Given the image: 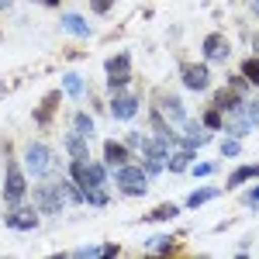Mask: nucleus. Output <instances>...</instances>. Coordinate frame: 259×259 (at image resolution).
I'll use <instances>...</instances> for the list:
<instances>
[{
  "label": "nucleus",
  "instance_id": "obj_1",
  "mask_svg": "<svg viewBox=\"0 0 259 259\" xmlns=\"http://www.w3.org/2000/svg\"><path fill=\"white\" fill-rule=\"evenodd\" d=\"M66 187L62 183H56V180H49V183H38V190H35V207L38 211H45V214H56V211H62V204H66Z\"/></svg>",
  "mask_w": 259,
  "mask_h": 259
},
{
  "label": "nucleus",
  "instance_id": "obj_2",
  "mask_svg": "<svg viewBox=\"0 0 259 259\" xmlns=\"http://www.w3.org/2000/svg\"><path fill=\"white\" fill-rule=\"evenodd\" d=\"M69 177H73V183H76V187H83V190H94V187H104V166H97V162H87V159H73Z\"/></svg>",
  "mask_w": 259,
  "mask_h": 259
},
{
  "label": "nucleus",
  "instance_id": "obj_3",
  "mask_svg": "<svg viewBox=\"0 0 259 259\" xmlns=\"http://www.w3.org/2000/svg\"><path fill=\"white\" fill-rule=\"evenodd\" d=\"M24 162H28V173H35V177H45L49 169H52V152H49V145H41V142H31L28 149H24Z\"/></svg>",
  "mask_w": 259,
  "mask_h": 259
},
{
  "label": "nucleus",
  "instance_id": "obj_4",
  "mask_svg": "<svg viewBox=\"0 0 259 259\" xmlns=\"http://www.w3.org/2000/svg\"><path fill=\"white\" fill-rule=\"evenodd\" d=\"M128 80H132V59H128V52L107 59V87L121 90V87H128Z\"/></svg>",
  "mask_w": 259,
  "mask_h": 259
},
{
  "label": "nucleus",
  "instance_id": "obj_5",
  "mask_svg": "<svg viewBox=\"0 0 259 259\" xmlns=\"http://www.w3.org/2000/svg\"><path fill=\"white\" fill-rule=\"evenodd\" d=\"M121 183V190H124V194H132V197H135V194H145V169H139V166H128V162H124V166H118V177H114Z\"/></svg>",
  "mask_w": 259,
  "mask_h": 259
},
{
  "label": "nucleus",
  "instance_id": "obj_6",
  "mask_svg": "<svg viewBox=\"0 0 259 259\" xmlns=\"http://www.w3.org/2000/svg\"><path fill=\"white\" fill-rule=\"evenodd\" d=\"M24 190H28V183H24V173H21L18 162H7V183H4V197L11 207H18V200L24 197Z\"/></svg>",
  "mask_w": 259,
  "mask_h": 259
},
{
  "label": "nucleus",
  "instance_id": "obj_7",
  "mask_svg": "<svg viewBox=\"0 0 259 259\" xmlns=\"http://www.w3.org/2000/svg\"><path fill=\"white\" fill-rule=\"evenodd\" d=\"M111 114L118 121H128L139 114V97H132V94H114L111 97Z\"/></svg>",
  "mask_w": 259,
  "mask_h": 259
},
{
  "label": "nucleus",
  "instance_id": "obj_8",
  "mask_svg": "<svg viewBox=\"0 0 259 259\" xmlns=\"http://www.w3.org/2000/svg\"><path fill=\"white\" fill-rule=\"evenodd\" d=\"M207 83H211V73H207V66H194V62H187L183 66V87H190V90H207Z\"/></svg>",
  "mask_w": 259,
  "mask_h": 259
},
{
  "label": "nucleus",
  "instance_id": "obj_9",
  "mask_svg": "<svg viewBox=\"0 0 259 259\" xmlns=\"http://www.w3.org/2000/svg\"><path fill=\"white\" fill-rule=\"evenodd\" d=\"M159 114H166L173 124H183V118H187V107H183V100H180V97L166 94V97H159Z\"/></svg>",
  "mask_w": 259,
  "mask_h": 259
},
{
  "label": "nucleus",
  "instance_id": "obj_10",
  "mask_svg": "<svg viewBox=\"0 0 259 259\" xmlns=\"http://www.w3.org/2000/svg\"><path fill=\"white\" fill-rule=\"evenodd\" d=\"M7 225H11V228H18V232H31V228L38 225V214H35V211H28V207H14V211L7 214Z\"/></svg>",
  "mask_w": 259,
  "mask_h": 259
},
{
  "label": "nucleus",
  "instance_id": "obj_11",
  "mask_svg": "<svg viewBox=\"0 0 259 259\" xmlns=\"http://www.w3.org/2000/svg\"><path fill=\"white\" fill-rule=\"evenodd\" d=\"M204 56H207V62H225L228 59V41L221 35H207L204 38Z\"/></svg>",
  "mask_w": 259,
  "mask_h": 259
},
{
  "label": "nucleus",
  "instance_id": "obj_12",
  "mask_svg": "<svg viewBox=\"0 0 259 259\" xmlns=\"http://www.w3.org/2000/svg\"><path fill=\"white\" fill-rule=\"evenodd\" d=\"M104 162L114 166V169L124 166V162H128V149H124L121 142H104Z\"/></svg>",
  "mask_w": 259,
  "mask_h": 259
},
{
  "label": "nucleus",
  "instance_id": "obj_13",
  "mask_svg": "<svg viewBox=\"0 0 259 259\" xmlns=\"http://www.w3.org/2000/svg\"><path fill=\"white\" fill-rule=\"evenodd\" d=\"M56 104H59V94H49V97L41 100V107L35 111V121H38L41 128H49V124H52V114H56Z\"/></svg>",
  "mask_w": 259,
  "mask_h": 259
},
{
  "label": "nucleus",
  "instance_id": "obj_14",
  "mask_svg": "<svg viewBox=\"0 0 259 259\" xmlns=\"http://www.w3.org/2000/svg\"><path fill=\"white\" fill-rule=\"evenodd\" d=\"M62 28H66V31H73V35H80V38L90 35V24H87L80 14H66V18H62Z\"/></svg>",
  "mask_w": 259,
  "mask_h": 259
},
{
  "label": "nucleus",
  "instance_id": "obj_15",
  "mask_svg": "<svg viewBox=\"0 0 259 259\" xmlns=\"http://www.w3.org/2000/svg\"><path fill=\"white\" fill-rule=\"evenodd\" d=\"M256 177H259V162L256 166H239V169L228 177V187H242L245 180H256Z\"/></svg>",
  "mask_w": 259,
  "mask_h": 259
},
{
  "label": "nucleus",
  "instance_id": "obj_16",
  "mask_svg": "<svg viewBox=\"0 0 259 259\" xmlns=\"http://www.w3.org/2000/svg\"><path fill=\"white\" fill-rule=\"evenodd\" d=\"M218 197V187H200V190H194L190 197H187V207H200V204H207V200Z\"/></svg>",
  "mask_w": 259,
  "mask_h": 259
},
{
  "label": "nucleus",
  "instance_id": "obj_17",
  "mask_svg": "<svg viewBox=\"0 0 259 259\" xmlns=\"http://www.w3.org/2000/svg\"><path fill=\"white\" fill-rule=\"evenodd\" d=\"M66 149H69V156H73V159H87V156H90L83 135H69V139H66Z\"/></svg>",
  "mask_w": 259,
  "mask_h": 259
},
{
  "label": "nucleus",
  "instance_id": "obj_18",
  "mask_svg": "<svg viewBox=\"0 0 259 259\" xmlns=\"http://www.w3.org/2000/svg\"><path fill=\"white\" fill-rule=\"evenodd\" d=\"M73 128H76V135L87 139V135H94V118L83 114V111H76V114H73Z\"/></svg>",
  "mask_w": 259,
  "mask_h": 259
},
{
  "label": "nucleus",
  "instance_id": "obj_19",
  "mask_svg": "<svg viewBox=\"0 0 259 259\" xmlns=\"http://www.w3.org/2000/svg\"><path fill=\"white\" fill-rule=\"evenodd\" d=\"M166 166H169L173 173H183V169L190 166V149H177V152L169 156V162H166Z\"/></svg>",
  "mask_w": 259,
  "mask_h": 259
},
{
  "label": "nucleus",
  "instance_id": "obj_20",
  "mask_svg": "<svg viewBox=\"0 0 259 259\" xmlns=\"http://www.w3.org/2000/svg\"><path fill=\"white\" fill-rule=\"evenodd\" d=\"M242 76H245V83H252V87H259V59H245L239 69Z\"/></svg>",
  "mask_w": 259,
  "mask_h": 259
},
{
  "label": "nucleus",
  "instance_id": "obj_21",
  "mask_svg": "<svg viewBox=\"0 0 259 259\" xmlns=\"http://www.w3.org/2000/svg\"><path fill=\"white\" fill-rule=\"evenodd\" d=\"M177 214H180L177 204H159V207H156L149 218H152V221H169V218H177Z\"/></svg>",
  "mask_w": 259,
  "mask_h": 259
},
{
  "label": "nucleus",
  "instance_id": "obj_22",
  "mask_svg": "<svg viewBox=\"0 0 259 259\" xmlns=\"http://www.w3.org/2000/svg\"><path fill=\"white\" fill-rule=\"evenodd\" d=\"M62 87H66V94H73V97H80V94H83V83H80V76H76V73H66Z\"/></svg>",
  "mask_w": 259,
  "mask_h": 259
},
{
  "label": "nucleus",
  "instance_id": "obj_23",
  "mask_svg": "<svg viewBox=\"0 0 259 259\" xmlns=\"http://www.w3.org/2000/svg\"><path fill=\"white\" fill-rule=\"evenodd\" d=\"M83 200H87V204H97V207H104V204H107V194H104L100 187H94V190H83Z\"/></svg>",
  "mask_w": 259,
  "mask_h": 259
},
{
  "label": "nucleus",
  "instance_id": "obj_24",
  "mask_svg": "<svg viewBox=\"0 0 259 259\" xmlns=\"http://www.w3.org/2000/svg\"><path fill=\"white\" fill-rule=\"evenodd\" d=\"M204 124H207V128H221V111L218 107H211V111L204 114Z\"/></svg>",
  "mask_w": 259,
  "mask_h": 259
},
{
  "label": "nucleus",
  "instance_id": "obj_25",
  "mask_svg": "<svg viewBox=\"0 0 259 259\" xmlns=\"http://www.w3.org/2000/svg\"><path fill=\"white\" fill-rule=\"evenodd\" d=\"M221 156H239V142L225 139V142H221Z\"/></svg>",
  "mask_w": 259,
  "mask_h": 259
},
{
  "label": "nucleus",
  "instance_id": "obj_26",
  "mask_svg": "<svg viewBox=\"0 0 259 259\" xmlns=\"http://www.w3.org/2000/svg\"><path fill=\"white\" fill-rule=\"evenodd\" d=\"M149 249H169V235H152L149 239Z\"/></svg>",
  "mask_w": 259,
  "mask_h": 259
},
{
  "label": "nucleus",
  "instance_id": "obj_27",
  "mask_svg": "<svg viewBox=\"0 0 259 259\" xmlns=\"http://www.w3.org/2000/svg\"><path fill=\"white\" fill-rule=\"evenodd\" d=\"M111 4H114V0H90V7H94L97 14H104V11H111Z\"/></svg>",
  "mask_w": 259,
  "mask_h": 259
},
{
  "label": "nucleus",
  "instance_id": "obj_28",
  "mask_svg": "<svg viewBox=\"0 0 259 259\" xmlns=\"http://www.w3.org/2000/svg\"><path fill=\"white\" fill-rule=\"evenodd\" d=\"M207 173H211V162H197L194 166V177H207Z\"/></svg>",
  "mask_w": 259,
  "mask_h": 259
},
{
  "label": "nucleus",
  "instance_id": "obj_29",
  "mask_svg": "<svg viewBox=\"0 0 259 259\" xmlns=\"http://www.w3.org/2000/svg\"><path fill=\"white\" fill-rule=\"evenodd\" d=\"M245 204H249V207H259V187L249 194V197H245Z\"/></svg>",
  "mask_w": 259,
  "mask_h": 259
},
{
  "label": "nucleus",
  "instance_id": "obj_30",
  "mask_svg": "<svg viewBox=\"0 0 259 259\" xmlns=\"http://www.w3.org/2000/svg\"><path fill=\"white\" fill-rule=\"evenodd\" d=\"M41 4H49V7H56V4H59V0H41Z\"/></svg>",
  "mask_w": 259,
  "mask_h": 259
},
{
  "label": "nucleus",
  "instance_id": "obj_31",
  "mask_svg": "<svg viewBox=\"0 0 259 259\" xmlns=\"http://www.w3.org/2000/svg\"><path fill=\"white\" fill-rule=\"evenodd\" d=\"M252 11H256V14H259V0H252Z\"/></svg>",
  "mask_w": 259,
  "mask_h": 259
},
{
  "label": "nucleus",
  "instance_id": "obj_32",
  "mask_svg": "<svg viewBox=\"0 0 259 259\" xmlns=\"http://www.w3.org/2000/svg\"><path fill=\"white\" fill-rule=\"evenodd\" d=\"M256 49H259V38H256Z\"/></svg>",
  "mask_w": 259,
  "mask_h": 259
}]
</instances>
